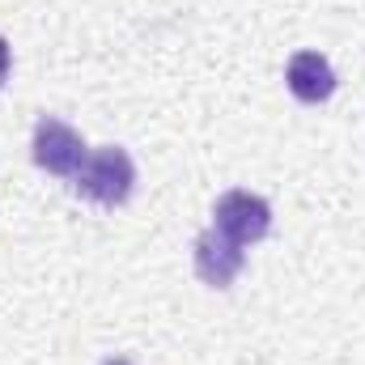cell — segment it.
<instances>
[{
	"label": "cell",
	"mask_w": 365,
	"mask_h": 365,
	"mask_svg": "<svg viewBox=\"0 0 365 365\" xmlns=\"http://www.w3.org/2000/svg\"><path fill=\"white\" fill-rule=\"evenodd\" d=\"M102 365H132V361H123V357H106Z\"/></svg>",
	"instance_id": "obj_7"
},
{
	"label": "cell",
	"mask_w": 365,
	"mask_h": 365,
	"mask_svg": "<svg viewBox=\"0 0 365 365\" xmlns=\"http://www.w3.org/2000/svg\"><path fill=\"white\" fill-rule=\"evenodd\" d=\"M191 255H195V276L204 284H212V289H230L234 276L242 272V264H247V251L238 242H230L221 230H204L195 238Z\"/></svg>",
	"instance_id": "obj_4"
},
{
	"label": "cell",
	"mask_w": 365,
	"mask_h": 365,
	"mask_svg": "<svg viewBox=\"0 0 365 365\" xmlns=\"http://www.w3.org/2000/svg\"><path fill=\"white\" fill-rule=\"evenodd\" d=\"M284 81H289V93L297 102L314 106V102H327L336 93V68L319 51H297L289 60V68H284Z\"/></svg>",
	"instance_id": "obj_5"
},
{
	"label": "cell",
	"mask_w": 365,
	"mask_h": 365,
	"mask_svg": "<svg viewBox=\"0 0 365 365\" xmlns=\"http://www.w3.org/2000/svg\"><path fill=\"white\" fill-rule=\"evenodd\" d=\"M30 149H34V162H38L47 175H60V179H77V170H81L86 158H90L81 132L68 128L64 119H51V115H43V119L34 123Z\"/></svg>",
	"instance_id": "obj_2"
},
{
	"label": "cell",
	"mask_w": 365,
	"mask_h": 365,
	"mask_svg": "<svg viewBox=\"0 0 365 365\" xmlns=\"http://www.w3.org/2000/svg\"><path fill=\"white\" fill-rule=\"evenodd\" d=\"M9 64H13V56H9V43L0 38V86H4V77H9Z\"/></svg>",
	"instance_id": "obj_6"
},
{
	"label": "cell",
	"mask_w": 365,
	"mask_h": 365,
	"mask_svg": "<svg viewBox=\"0 0 365 365\" xmlns=\"http://www.w3.org/2000/svg\"><path fill=\"white\" fill-rule=\"evenodd\" d=\"M212 230H221L238 247L259 242L272 230V204L255 191H225L212 208Z\"/></svg>",
	"instance_id": "obj_3"
},
{
	"label": "cell",
	"mask_w": 365,
	"mask_h": 365,
	"mask_svg": "<svg viewBox=\"0 0 365 365\" xmlns=\"http://www.w3.org/2000/svg\"><path fill=\"white\" fill-rule=\"evenodd\" d=\"M132 187H136V166H132L128 149H119V145L93 149L90 158H86V166L77 170V182H73V191H77L81 200L102 204V208L128 204Z\"/></svg>",
	"instance_id": "obj_1"
}]
</instances>
